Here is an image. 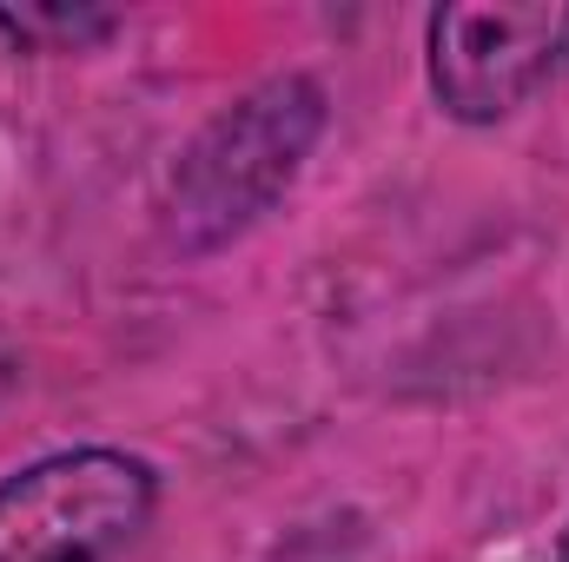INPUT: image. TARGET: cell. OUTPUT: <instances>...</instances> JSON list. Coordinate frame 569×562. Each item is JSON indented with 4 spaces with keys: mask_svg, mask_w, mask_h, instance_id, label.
<instances>
[{
    "mask_svg": "<svg viewBox=\"0 0 569 562\" xmlns=\"http://www.w3.org/2000/svg\"><path fill=\"white\" fill-rule=\"evenodd\" d=\"M152 470L120 450H73L0 483V562H107L140 536Z\"/></svg>",
    "mask_w": 569,
    "mask_h": 562,
    "instance_id": "6da1fadb",
    "label": "cell"
},
{
    "mask_svg": "<svg viewBox=\"0 0 569 562\" xmlns=\"http://www.w3.org/2000/svg\"><path fill=\"white\" fill-rule=\"evenodd\" d=\"M569 60L563 0H497L430 13V87L457 120H503Z\"/></svg>",
    "mask_w": 569,
    "mask_h": 562,
    "instance_id": "7a4b0ae2",
    "label": "cell"
},
{
    "mask_svg": "<svg viewBox=\"0 0 569 562\" xmlns=\"http://www.w3.org/2000/svg\"><path fill=\"white\" fill-rule=\"evenodd\" d=\"M0 27L20 33V40H40V47H80V40H100L113 27V13H87V7H0Z\"/></svg>",
    "mask_w": 569,
    "mask_h": 562,
    "instance_id": "3957f363",
    "label": "cell"
},
{
    "mask_svg": "<svg viewBox=\"0 0 569 562\" xmlns=\"http://www.w3.org/2000/svg\"><path fill=\"white\" fill-rule=\"evenodd\" d=\"M563 562H569V536H563Z\"/></svg>",
    "mask_w": 569,
    "mask_h": 562,
    "instance_id": "277c9868",
    "label": "cell"
}]
</instances>
